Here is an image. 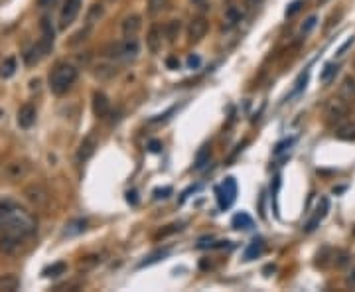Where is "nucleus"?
I'll return each instance as SVG.
<instances>
[{
  "label": "nucleus",
  "instance_id": "obj_3",
  "mask_svg": "<svg viewBox=\"0 0 355 292\" xmlns=\"http://www.w3.org/2000/svg\"><path fill=\"white\" fill-rule=\"evenodd\" d=\"M138 52H140V44L136 42V38H124V40L113 42L103 50L107 58L117 59V61H130L138 56Z\"/></svg>",
  "mask_w": 355,
  "mask_h": 292
},
{
  "label": "nucleus",
  "instance_id": "obj_25",
  "mask_svg": "<svg viewBox=\"0 0 355 292\" xmlns=\"http://www.w3.org/2000/svg\"><path fill=\"white\" fill-rule=\"evenodd\" d=\"M16 73V59L14 58H6L0 63V77L2 79H8Z\"/></svg>",
  "mask_w": 355,
  "mask_h": 292
},
{
  "label": "nucleus",
  "instance_id": "obj_10",
  "mask_svg": "<svg viewBox=\"0 0 355 292\" xmlns=\"http://www.w3.org/2000/svg\"><path fill=\"white\" fill-rule=\"evenodd\" d=\"M207 30H209V22H207L203 16L194 18V20L190 22V26H188V40H190L192 44L202 42L203 38H205V34H207Z\"/></svg>",
  "mask_w": 355,
  "mask_h": 292
},
{
  "label": "nucleus",
  "instance_id": "obj_44",
  "mask_svg": "<svg viewBox=\"0 0 355 292\" xmlns=\"http://www.w3.org/2000/svg\"><path fill=\"white\" fill-rule=\"evenodd\" d=\"M150 150H152V152H160V142H158V140H152V142H150Z\"/></svg>",
  "mask_w": 355,
  "mask_h": 292
},
{
  "label": "nucleus",
  "instance_id": "obj_17",
  "mask_svg": "<svg viewBox=\"0 0 355 292\" xmlns=\"http://www.w3.org/2000/svg\"><path fill=\"white\" fill-rule=\"evenodd\" d=\"M162 36H164V28H160V24H152V28L148 30V38H146L150 54H158L160 52V48H162Z\"/></svg>",
  "mask_w": 355,
  "mask_h": 292
},
{
  "label": "nucleus",
  "instance_id": "obj_43",
  "mask_svg": "<svg viewBox=\"0 0 355 292\" xmlns=\"http://www.w3.org/2000/svg\"><path fill=\"white\" fill-rule=\"evenodd\" d=\"M166 63H168V67H176V69H178V65H180V61H178V59H174V58H170Z\"/></svg>",
  "mask_w": 355,
  "mask_h": 292
},
{
  "label": "nucleus",
  "instance_id": "obj_4",
  "mask_svg": "<svg viewBox=\"0 0 355 292\" xmlns=\"http://www.w3.org/2000/svg\"><path fill=\"white\" fill-rule=\"evenodd\" d=\"M42 40L32 48V50H28L26 52V63L28 65H34V63H38L42 58H46L48 56V52L51 50V46H53V28H51L50 24V18H42Z\"/></svg>",
  "mask_w": 355,
  "mask_h": 292
},
{
  "label": "nucleus",
  "instance_id": "obj_21",
  "mask_svg": "<svg viewBox=\"0 0 355 292\" xmlns=\"http://www.w3.org/2000/svg\"><path fill=\"white\" fill-rule=\"evenodd\" d=\"M262 251H264V243H262V239H254V241L249 243V247L245 249V261H253V259H256V257H260Z\"/></svg>",
  "mask_w": 355,
  "mask_h": 292
},
{
  "label": "nucleus",
  "instance_id": "obj_14",
  "mask_svg": "<svg viewBox=\"0 0 355 292\" xmlns=\"http://www.w3.org/2000/svg\"><path fill=\"white\" fill-rule=\"evenodd\" d=\"M109 111H111V101H109V97L101 93V91H95L93 93V113H95V117L99 118H105L109 115Z\"/></svg>",
  "mask_w": 355,
  "mask_h": 292
},
{
  "label": "nucleus",
  "instance_id": "obj_9",
  "mask_svg": "<svg viewBox=\"0 0 355 292\" xmlns=\"http://www.w3.org/2000/svg\"><path fill=\"white\" fill-rule=\"evenodd\" d=\"M24 195H26V199H28L30 203H34L36 207H44V205L48 203V199H50L48 190H46L44 186H40V184L28 186V188L24 190Z\"/></svg>",
  "mask_w": 355,
  "mask_h": 292
},
{
  "label": "nucleus",
  "instance_id": "obj_20",
  "mask_svg": "<svg viewBox=\"0 0 355 292\" xmlns=\"http://www.w3.org/2000/svg\"><path fill=\"white\" fill-rule=\"evenodd\" d=\"M253 217L249 215V213H245V211H241V213H237L235 217H233V227L235 229H243V231H249V229H253Z\"/></svg>",
  "mask_w": 355,
  "mask_h": 292
},
{
  "label": "nucleus",
  "instance_id": "obj_26",
  "mask_svg": "<svg viewBox=\"0 0 355 292\" xmlns=\"http://www.w3.org/2000/svg\"><path fill=\"white\" fill-rule=\"evenodd\" d=\"M340 93H342V97H344L346 101H354V99H355V79L348 77V79L342 83V89H340Z\"/></svg>",
  "mask_w": 355,
  "mask_h": 292
},
{
  "label": "nucleus",
  "instance_id": "obj_5",
  "mask_svg": "<svg viewBox=\"0 0 355 292\" xmlns=\"http://www.w3.org/2000/svg\"><path fill=\"white\" fill-rule=\"evenodd\" d=\"M215 195H217V201H219L221 209L231 207L235 197H237V182H235V178H225V182L215 188Z\"/></svg>",
  "mask_w": 355,
  "mask_h": 292
},
{
  "label": "nucleus",
  "instance_id": "obj_28",
  "mask_svg": "<svg viewBox=\"0 0 355 292\" xmlns=\"http://www.w3.org/2000/svg\"><path fill=\"white\" fill-rule=\"evenodd\" d=\"M209 156H211V146L209 144H205V146H202V150L198 152V156H196V170H200V168H203L205 164H207V160H209Z\"/></svg>",
  "mask_w": 355,
  "mask_h": 292
},
{
  "label": "nucleus",
  "instance_id": "obj_41",
  "mask_svg": "<svg viewBox=\"0 0 355 292\" xmlns=\"http://www.w3.org/2000/svg\"><path fill=\"white\" fill-rule=\"evenodd\" d=\"M188 65H190V67H198V65H200V58H198V56H190V58H188Z\"/></svg>",
  "mask_w": 355,
  "mask_h": 292
},
{
  "label": "nucleus",
  "instance_id": "obj_32",
  "mask_svg": "<svg viewBox=\"0 0 355 292\" xmlns=\"http://www.w3.org/2000/svg\"><path fill=\"white\" fill-rule=\"evenodd\" d=\"M302 6H304V0H294V2H290L288 8H286V18H292L294 14H298V12L302 10Z\"/></svg>",
  "mask_w": 355,
  "mask_h": 292
},
{
  "label": "nucleus",
  "instance_id": "obj_6",
  "mask_svg": "<svg viewBox=\"0 0 355 292\" xmlns=\"http://www.w3.org/2000/svg\"><path fill=\"white\" fill-rule=\"evenodd\" d=\"M81 6H83V0H65L63 2V8L59 12V28L61 30H67L77 20Z\"/></svg>",
  "mask_w": 355,
  "mask_h": 292
},
{
  "label": "nucleus",
  "instance_id": "obj_24",
  "mask_svg": "<svg viewBox=\"0 0 355 292\" xmlns=\"http://www.w3.org/2000/svg\"><path fill=\"white\" fill-rule=\"evenodd\" d=\"M336 136L342 138V140H355V124H352V122L340 124L338 130H336Z\"/></svg>",
  "mask_w": 355,
  "mask_h": 292
},
{
  "label": "nucleus",
  "instance_id": "obj_15",
  "mask_svg": "<svg viewBox=\"0 0 355 292\" xmlns=\"http://www.w3.org/2000/svg\"><path fill=\"white\" fill-rule=\"evenodd\" d=\"M142 28V18L138 14H130L122 20V34L124 38H134Z\"/></svg>",
  "mask_w": 355,
  "mask_h": 292
},
{
  "label": "nucleus",
  "instance_id": "obj_19",
  "mask_svg": "<svg viewBox=\"0 0 355 292\" xmlns=\"http://www.w3.org/2000/svg\"><path fill=\"white\" fill-rule=\"evenodd\" d=\"M87 219H73L65 225L63 229V237H75V235H81L85 229H87Z\"/></svg>",
  "mask_w": 355,
  "mask_h": 292
},
{
  "label": "nucleus",
  "instance_id": "obj_30",
  "mask_svg": "<svg viewBox=\"0 0 355 292\" xmlns=\"http://www.w3.org/2000/svg\"><path fill=\"white\" fill-rule=\"evenodd\" d=\"M170 4V0H148V12L156 16V14H160L166 6Z\"/></svg>",
  "mask_w": 355,
  "mask_h": 292
},
{
  "label": "nucleus",
  "instance_id": "obj_36",
  "mask_svg": "<svg viewBox=\"0 0 355 292\" xmlns=\"http://www.w3.org/2000/svg\"><path fill=\"white\" fill-rule=\"evenodd\" d=\"M354 44H355V38H354V36H352V38H348V40H346V44H344V46H342V48L338 50V54H336V56H338V58H344V56H346V52H348V50H350V48H352Z\"/></svg>",
  "mask_w": 355,
  "mask_h": 292
},
{
  "label": "nucleus",
  "instance_id": "obj_8",
  "mask_svg": "<svg viewBox=\"0 0 355 292\" xmlns=\"http://www.w3.org/2000/svg\"><path fill=\"white\" fill-rule=\"evenodd\" d=\"M97 146H99V140H97V134L95 132H89L83 140H81V144H79V148H77V162L79 164H83V162H87L93 154H95V150H97Z\"/></svg>",
  "mask_w": 355,
  "mask_h": 292
},
{
  "label": "nucleus",
  "instance_id": "obj_42",
  "mask_svg": "<svg viewBox=\"0 0 355 292\" xmlns=\"http://www.w3.org/2000/svg\"><path fill=\"white\" fill-rule=\"evenodd\" d=\"M38 4H40L42 8H50L53 4H57V0H38Z\"/></svg>",
  "mask_w": 355,
  "mask_h": 292
},
{
  "label": "nucleus",
  "instance_id": "obj_34",
  "mask_svg": "<svg viewBox=\"0 0 355 292\" xmlns=\"http://www.w3.org/2000/svg\"><path fill=\"white\" fill-rule=\"evenodd\" d=\"M294 144V138H286V140H282V142H278L276 144V148H274V154L278 156V154H282V152H286L290 146Z\"/></svg>",
  "mask_w": 355,
  "mask_h": 292
},
{
  "label": "nucleus",
  "instance_id": "obj_23",
  "mask_svg": "<svg viewBox=\"0 0 355 292\" xmlns=\"http://www.w3.org/2000/svg\"><path fill=\"white\" fill-rule=\"evenodd\" d=\"M336 73H338V63H336V61H330V63H326L324 69L320 71V81H322V83H330V81L336 77Z\"/></svg>",
  "mask_w": 355,
  "mask_h": 292
},
{
  "label": "nucleus",
  "instance_id": "obj_38",
  "mask_svg": "<svg viewBox=\"0 0 355 292\" xmlns=\"http://www.w3.org/2000/svg\"><path fill=\"white\" fill-rule=\"evenodd\" d=\"M168 194H172V188H164V190H156V192H154L156 199H160V197H168Z\"/></svg>",
  "mask_w": 355,
  "mask_h": 292
},
{
  "label": "nucleus",
  "instance_id": "obj_1",
  "mask_svg": "<svg viewBox=\"0 0 355 292\" xmlns=\"http://www.w3.org/2000/svg\"><path fill=\"white\" fill-rule=\"evenodd\" d=\"M0 231L30 239L36 233V219L14 203H0Z\"/></svg>",
  "mask_w": 355,
  "mask_h": 292
},
{
  "label": "nucleus",
  "instance_id": "obj_11",
  "mask_svg": "<svg viewBox=\"0 0 355 292\" xmlns=\"http://www.w3.org/2000/svg\"><path fill=\"white\" fill-rule=\"evenodd\" d=\"M328 211H330V199H328V197H322V199L318 201V205H316V211H314L312 219L304 225L306 233H312V231L322 223V219L328 215Z\"/></svg>",
  "mask_w": 355,
  "mask_h": 292
},
{
  "label": "nucleus",
  "instance_id": "obj_7",
  "mask_svg": "<svg viewBox=\"0 0 355 292\" xmlns=\"http://www.w3.org/2000/svg\"><path fill=\"white\" fill-rule=\"evenodd\" d=\"M26 241L28 239H22V237H16V235L10 233H0V251L6 253V255H20L26 247Z\"/></svg>",
  "mask_w": 355,
  "mask_h": 292
},
{
  "label": "nucleus",
  "instance_id": "obj_45",
  "mask_svg": "<svg viewBox=\"0 0 355 292\" xmlns=\"http://www.w3.org/2000/svg\"><path fill=\"white\" fill-rule=\"evenodd\" d=\"M126 195H128V201H132V203H136V194H134V192H128Z\"/></svg>",
  "mask_w": 355,
  "mask_h": 292
},
{
  "label": "nucleus",
  "instance_id": "obj_16",
  "mask_svg": "<svg viewBox=\"0 0 355 292\" xmlns=\"http://www.w3.org/2000/svg\"><path fill=\"white\" fill-rule=\"evenodd\" d=\"M4 174H6V178L10 182H16V180H20V178H24V176L28 174V164L24 160H14V162L6 164Z\"/></svg>",
  "mask_w": 355,
  "mask_h": 292
},
{
  "label": "nucleus",
  "instance_id": "obj_2",
  "mask_svg": "<svg viewBox=\"0 0 355 292\" xmlns=\"http://www.w3.org/2000/svg\"><path fill=\"white\" fill-rule=\"evenodd\" d=\"M79 71L71 63H57L50 73V89L55 95H65L77 81Z\"/></svg>",
  "mask_w": 355,
  "mask_h": 292
},
{
  "label": "nucleus",
  "instance_id": "obj_12",
  "mask_svg": "<svg viewBox=\"0 0 355 292\" xmlns=\"http://www.w3.org/2000/svg\"><path fill=\"white\" fill-rule=\"evenodd\" d=\"M348 115V103L344 99H332L326 105V117L330 118L332 122H340L344 120V117Z\"/></svg>",
  "mask_w": 355,
  "mask_h": 292
},
{
  "label": "nucleus",
  "instance_id": "obj_33",
  "mask_svg": "<svg viewBox=\"0 0 355 292\" xmlns=\"http://www.w3.org/2000/svg\"><path fill=\"white\" fill-rule=\"evenodd\" d=\"M170 251L166 249V251H156V253H152L148 259H144L142 263H140V267H146V265H152V263H156V261H160V259H164L166 255H168Z\"/></svg>",
  "mask_w": 355,
  "mask_h": 292
},
{
  "label": "nucleus",
  "instance_id": "obj_27",
  "mask_svg": "<svg viewBox=\"0 0 355 292\" xmlns=\"http://www.w3.org/2000/svg\"><path fill=\"white\" fill-rule=\"evenodd\" d=\"M180 34V20H170L168 26L164 28V36L168 38V42H174Z\"/></svg>",
  "mask_w": 355,
  "mask_h": 292
},
{
  "label": "nucleus",
  "instance_id": "obj_39",
  "mask_svg": "<svg viewBox=\"0 0 355 292\" xmlns=\"http://www.w3.org/2000/svg\"><path fill=\"white\" fill-rule=\"evenodd\" d=\"M260 2L262 0H245V6H247V10H254V8L260 6Z\"/></svg>",
  "mask_w": 355,
  "mask_h": 292
},
{
  "label": "nucleus",
  "instance_id": "obj_40",
  "mask_svg": "<svg viewBox=\"0 0 355 292\" xmlns=\"http://www.w3.org/2000/svg\"><path fill=\"white\" fill-rule=\"evenodd\" d=\"M194 2V6H198L200 10H207L209 6H207V0H192Z\"/></svg>",
  "mask_w": 355,
  "mask_h": 292
},
{
  "label": "nucleus",
  "instance_id": "obj_18",
  "mask_svg": "<svg viewBox=\"0 0 355 292\" xmlns=\"http://www.w3.org/2000/svg\"><path fill=\"white\" fill-rule=\"evenodd\" d=\"M243 16H245V12H243L239 6H229V8L225 10V14H223V24H225V28H235V26L243 20Z\"/></svg>",
  "mask_w": 355,
  "mask_h": 292
},
{
  "label": "nucleus",
  "instance_id": "obj_46",
  "mask_svg": "<svg viewBox=\"0 0 355 292\" xmlns=\"http://www.w3.org/2000/svg\"><path fill=\"white\" fill-rule=\"evenodd\" d=\"M111 2H113V0H111Z\"/></svg>",
  "mask_w": 355,
  "mask_h": 292
},
{
  "label": "nucleus",
  "instance_id": "obj_29",
  "mask_svg": "<svg viewBox=\"0 0 355 292\" xmlns=\"http://www.w3.org/2000/svg\"><path fill=\"white\" fill-rule=\"evenodd\" d=\"M65 271H67V265H65V263H53L51 267L44 269V277H48V279H53V277H59V275H63Z\"/></svg>",
  "mask_w": 355,
  "mask_h": 292
},
{
  "label": "nucleus",
  "instance_id": "obj_35",
  "mask_svg": "<svg viewBox=\"0 0 355 292\" xmlns=\"http://www.w3.org/2000/svg\"><path fill=\"white\" fill-rule=\"evenodd\" d=\"M306 81H308V71H306V73H302V75L298 77V81H296V87L292 89L290 97H292V95H298V93H300V91L304 89V87H306Z\"/></svg>",
  "mask_w": 355,
  "mask_h": 292
},
{
  "label": "nucleus",
  "instance_id": "obj_37",
  "mask_svg": "<svg viewBox=\"0 0 355 292\" xmlns=\"http://www.w3.org/2000/svg\"><path fill=\"white\" fill-rule=\"evenodd\" d=\"M346 285H348L350 289H355V267L348 273V277H346Z\"/></svg>",
  "mask_w": 355,
  "mask_h": 292
},
{
  "label": "nucleus",
  "instance_id": "obj_13",
  "mask_svg": "<svg viewBox=\"0 0 355 292\" xmlns=\"http://www.w3.org/2000/svg\"><path fill=\"white\" fill-rule=\"evenodd\" d=\"M18 126L20 128H32V124L36 122V109H34V105H30V103H26V105H22L20 109H18Z\"/></svg>",
  "mask_w": 355,
  "mask_h": 292
},
{
  "label": "nucleus",
  "instance_id": "obj_22",
  "mask_svg": "<svg viewBox=\"0 0 355 292\" xmlns=\"http://www.w3.org/2000/svg\"><path fill=\"white\" fill-rule=\"evenodd\" d=\"M20 281L16 275H2L0 277V292H14L18 291Z\"/></svg>",
  "mask_w": 355,
  "mask_h": 292
},
{
  "label": "nucleus",
  "instance_id": "obj_31",
  "mask_svg": "<svg viewBox=\"0 0 355 292\" xmlns=\"http://www.w3.org/2000/svg\"><path fill=\"white\" fill-rule=\"evenodd\" d=\"M316 24H318V16H310L304 24L300 26V34H302V36H308V34L316 28Z\"/></svg>",
  "mask_w": 355,
  "mask_h": 292
}]
</instances>
